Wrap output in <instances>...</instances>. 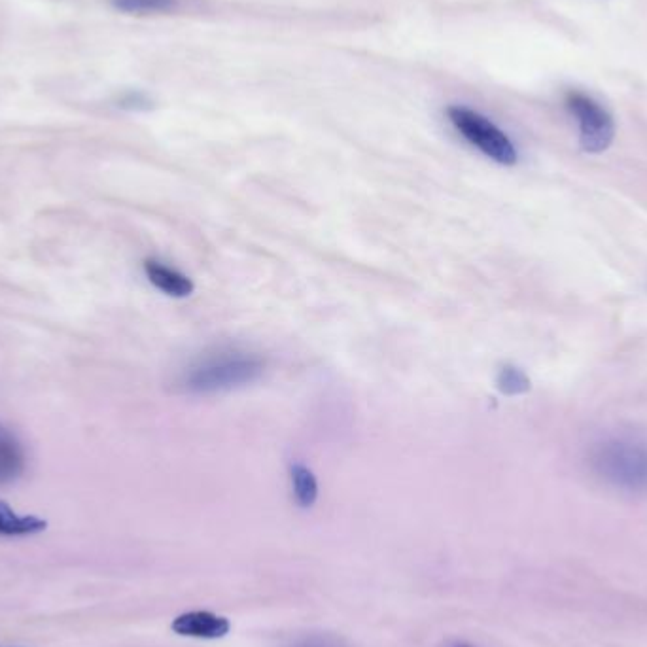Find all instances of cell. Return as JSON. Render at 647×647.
<instances>
[{
    "mask_svg": "<svg viewBox=\"0 0 647 647\" xmlns=\"http://www.w3.org/2000/svg\"><path fill=\"white\" fill-rule=\"evenodd\" d=\"M265 371L258 352L228 347L195 358L180 371L176 385L192 396H210L256 383Z\"/></svg>",
    "mask_w": 647,
    "mask_h": 647,
    "instance_id": "obj_1",
    "label": "cell"
},
{
    "mask_svg": "<svg viewBox=\"0 0 647 647\" xmlns=\"http://www.w3.org/2000/svg\"><path fill=\"white\" fill-rule=\"evenodd\" d=\"M591 468L613 489L630 496H647L646 443L625 438L606 439L593 449Z\"/></svg>",
    "mask_w": 647,
    "mask_h": 647,
    "instance_id": "obj_2",
    "label": "cell"
},
{
    "mask_svg": "<svg viewBox=\"0 0 647 647\" xmlns=\"http://www.w3.org/2000/svg\"><path fill=\"white\" fill-rule=\"evenodd\" d=\"M447 118L462 135V139L468 140L473 148H477L487 158L506 167L517 163L519 154L515 144L496 123L490 122L483 114L468 106H449Z\"/></svg>",
    "mask_w": 647,
    "mask_h": 647,
    "instance_id": "obj_3",
    "label": "cell"
},
{
    "mask_svg": "<svg viewBox=\"0 0 647 647\" xmlns=\"http://www.w3.org/2000/svg\"><path fill=\"white\" fill-rule=\"evenodd\" d=\"M564 103L572 112V116L578 120L581 148L589 154H600L608 150L615 135V125L610 112L600 103H596L591 95L576 89H570L566 93Z\"/></svg>",
    "mask_w": 647,
    "mask_h": 647,
    "instance_id": "obj_4",
    "label": "cell"
},
{
    "mask_svg": "<svg viewBox=\"0 0 647 647\" xmlns=\"http://www.w3.org/2000/svg\"><path fill=\"white\" fill-rule=\"evenodd\" d=\"M171 629L178 636L188 638H203V640H218L228 636L231 623L226 617L210 612H188L178 615Z\"/></svg>",
    "mask_w": 647,
    "mask_h": 647,
    "instance_id": "obj_5",
    "label": "cell"
},
{
    "mask_svg": "<svg viewBox=\"0 0 647 647\" xmlns=\"http://www.w3.org/2000/svg\"><path fill=\"white\" fill-rule=\"evenodd\" d=\"M144 273L148 280L163 292L165 296L175 299H184L192 296L195 286L192 279L180 273L175 267L159 260H146L144 262Z\"/></svg>",
    "mask_w": 647,
    "mask_h": 647,
    "instance_id": "obj_6",
    "label": "cell"
},
{
    "mask_svg": "<svg viewBox=\"0 0 647 647\" xmlns=\"http://www.w3.org/2000/svg\"><path fill=\"white\" fill-rule=\"evenodd\" d=\"M25 449L18 436L0 422V485L18 481L25 472Z\"/></svg>",
    "mask_w": 647,
    "mask_h": 647,
    "instance_id": "obj_7",
    "label": "cell"
},
{
    "mask_svg": "<svg viewBox=\"0 0 647 647\" xmlns=\"http://www.w3.org/2000/svg\"><path fill=\"white\" fill-rule=\"evenodd\" d=\"M48 528V521L36 515H18L0 500V536H33Z\"/></svg>",
    "mask_w": 647,
    "mask_h": 647,
    "instance_id": "obj_8",
    "label": "cell"
},
{
    "mask_svg": "<svg viewBox=\"0 0 647 647\" xmlns=\"http://www.w3.org/2000/svg\"><path fill=\"white\" fill-rule=\"evenodd\" d=\"M290 481H292L294 498H296L299 508H313L316 498H318V481H316L315 473L303 464H292L290 466Z\"/></svg>",
    "mask_w": 647,
    "mask_h": 647,
    "instance_id": "obj_9",
    "label": "cell"
},
{
    "mask_svg": "<svg viewBox=\"0 0 647 647\" xmlns=\"http://www.w3.org/2000/svg\"><path fill=\"white\" fill-rule=\"evenodd\" d=\"M112 8L129 16L167 14L178 8V0H110Z\"/></svg>",
    "mask_w": 647,
    "mask_h": 647,
    "instance_id": "obj_10",
    "label": "cell"
},
{
    "mask_svg": "<svg viewBox=\"0 0 647 647\" xmlns=\"http://www.w3.org/2000/svg\"><path fill=\"white\" fill-rule=\"evenodd\" d=\"M496 386L506 396H519L530 390V379L517 366H504L496 375Z\"/></svg>",
    "mask_w": 647,
    "mask_h": 647,
    "instance_id": "obj_11",
    "label": "cell"
},
{
    "mask_svg": "<svg viewBox=\"0 0 647 647\" xmlns=\"http://www.w3.org/2000/svg\"><path fill=\"white\" fill-rule=\"evenodd\" d=\"M116 103L125 110H150L152 108L150 97L142 91H125L118 97Z\"/></svg>",
    "mask_w": 647,
    "mask_h": 647,
    "instance_id": "obj_12",
    "label": "cell"
}]
</instances>
